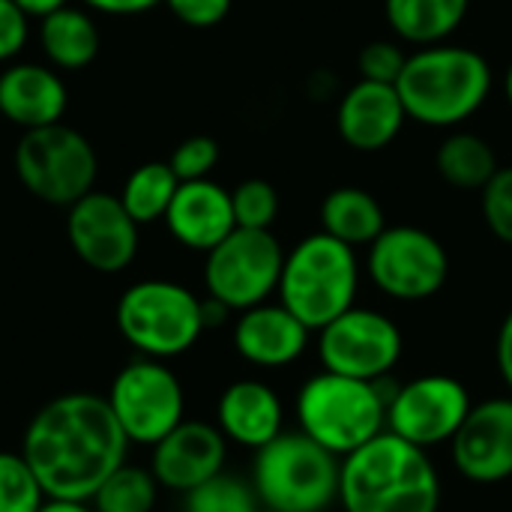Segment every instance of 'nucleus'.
<instances>
[{"instance_id":"nucleus-37","label":"nucleus","mask_w":512,"mask_h":512,"mask_svg":"<svg viewBox=\"0 0 512 512\" xmlns=\"http://www.w3.org/2000/svg\"><path fill=\"white\" fill-rule=\"evenodd\" d=\"M84 3L105 15H138V12H150L165 0H84Z\"/></svg>"},{"instance_id":"nucleus-7","label":"nucleus","mask_w":512,"mask_h":512,"mask_svg":"<svg viewBox=\"0 0 512 512\" xmlns=\"http://www.w3.org/2000/svg\"><path fill=\"white\" fill-rule=\"evenodd\" d=\"M117 330L150 360H174L195 348L204 333L201 297L180 282L144 279L123 291L117 300Z\"/></svg>"},{"instance_id":"nucleus-26","label":"nucleus","mask_w":512,"mask_h":512,"mask_svg":"<svg viewBox=\"0 0 512 512\" xmlns=\"http://www.w3.org/2000/svg\"><path fill=\"white\" fill-rule=\"evenodd\" d=\"M177 186L180 180L168 162H144L126 177L120 201L138 225H150V222L165 219L177 195Z\"/></svg>"},{"instance_id":"nucleus-13","label":"nucleus","mask_w":512,"mask_h":512,"mask_svg":"<svg viewBox=\"0 0 512 512\" xmlns=\"http://www.w3.org/2000/svg\"><path fill=\"white\" fill-rule=\"evenodd\" d=\"M471 408L474 399L459 378L441 372L420 375L393 387L387 402V432L429 453L456 438Z\"/></svg>"},{"instance_id":"nucleus-28","label":"nucleus","mask_w":512,"mask_h":512,"mask_svg":"<svg viewBox=\"0 0 512 512\" xmlns=\"http://www.w3.org/2000/svg\"><path fill=\"white\" fill-rule=\"evenodd\" d=\"M45 501L48 495L21 450H0V512H39Z\"/></svg>"},{"instance_id":"nucleus-40","label":"nucleus","mask_w":512,"mask_h":512,"mask_svg":"<svg viewBox=\"0 0 512 512\" xmlns=\"http://www.w3.org/2000/svg\"><path fill=\"white\" fill-rule=\"evenodd\" d=\"M504 96H507V102H510L512 108V63L507 66V72H504Z\"/></svg>"},{"instance_id":"nucleus-36","label":"nucleus","mask_w":512,"mask_h":512,"mask_svg":"<svg viewBox=\"0 0 512 512\" xmlns=\"http://www.w3.org/2000/svg\"><path fill=\"white\" fill-rule=\"evenodd\" d=\"M495 360H498V372L507 384L512 396V312L504 318L501 330H498V345H495Z\"/></svg>"},{"instance_id":"nucleus-32","label":"nucleus","mask_w":512,"mask_h":512,"mask_svg":"<svg viewBox=\"0 0 512 512\" xmlns=\"http://www.w3.org/2000/svg\"><path fill=\"white\" fill-rule=\"evenodd\" d=\"M216 162H219V144L210 135H192V138L180 141L168 159V165L174 168L180 183L207 180L210 171L216 168Z\"/></svg>"},{"instance_id":"nucleus-9","label":"nucleus","mask_w":512,"mask_h":512,"mask_svg":"<svg viewBox=\"0 0 512 512\" xmlns=\"http://www.w3.org/2000/svg\"><path fill=\"white\" fill-rule=\"evenodd\" d=\"M282 264L285 249L273 231L234 228L219 246L207 252V297L225 303L231 312H246L258 303H267L279 288Z\"/></svg>"},{"instance_id":"nucleus-15","label":"nucleus","mask_w":512,"mask_h":512,"mask_svg":"<svg viewBox=\"0 0 512 512\" xmlns=\"http://www.w3.org/2000/svg\"><path fill=\"white\" fill-rule=\"evenodd\" d=\"M453 468L477 483L495 486L512 477V396L477 402L450 441Z\"/></svg>"},{"instance_id":"nucleus-35","label":"nucleus","mask_w":512,"mask_h":512,"mask_svg":"<svg viewBox=\"0 0 512 512\" xmlns=\"http://www.w3.org/2000/svg\"><path fill=\"white\" fill-rule=\"evenodd\" d=\"M165 6L171 9V15L189 27H216L228 12H231V0H165Z\"/></svg>"},{"instance_id":"nucleus-23","label":"nucleus","mask_w":512,"mask_h":512,"mask_svg":"<svg viewBox=\"0 0 512 512\" xmlns=\"http://www.w3.org/2000/svg\"><path fill=\"white\" fill-rule=\"evenodd\" d=\"M387 228L378 198L360 186H339L321 201V231L360 249L372 246Z\"/></svg>"},{"instance_id":"nucleus-19","label":"nucleus","mask_w":512,"mask_h":512,"mask_svg":"<svg viewBox=\"0 0 512 512\" xmlns=\"http://www.w3.org/2000/svg\"><path fill=\"white\" fill-rule=\"evenodd\" d=\"M165 225L180 246L207 255L237 228L231 192L213 183L210 177L180 183L165 213Z\"/></svg>"},{"instance_id":"nucleus-4","label":"nucleus","mask_w":512,"mask_h":512,"mask_svg":"<svg viewBox=\"0 0 512 512\" xmlns=\"http://www.w3.org/2000/svg\"><path fill=\"white\" fill-rule=\"evenodd\" d=\"M384 381H360L336 372H318L297 390V426L315 444L345 459L387 432V402L393 390Z\"/></svg>"},{"instance_id":"nucleus-14","label":"nucleus","mask_w":512,"mask_h":512,"mask_svg":"<svg viewBox=\"0 0 512 512\" xmlns=\"http://www.w3.org/2000/svg\"><path fill=\"white\" fill-rule=\"evenodd\" d=\"M138 222L126 213L120 195L87 192L69 207L66 237L72 252L96 273H120L138 255Z\"/></svg>"},{"instance_id":"nucleus-25","label":"nucleus","mask_w":512,"mask_h":512,"mask_svg":"<svg viewBox=\"0 0 512 512\" xmlns=\"http://www.w3.org/2000/svg\"><path fill=\"white\" fill-rule=\"evenodd\" d=\"M435 168L453 189L480 192L501 165H498L495 147L483 135L456 129L441 141L435 153Z\"/></svg>"},{"instance_id":"nucleus-22","label":"nucleus","mask_w":512,"mask_h":512,"mask_svg":"<svg viewBox=\"0 0 512 512\" xmlns=\"http://www.w3.org/2000/svg\"><path fill=\"white\" fill-rule=\"evenodd\" d=\"M471 0H384V15L399 42L426 48L447 42L468 15Z\"/></svg>"},{"instance_id":"nucleus-41","label":"nucleus","mask_w":512,"mask_h":512,"mask_svg":"<svg viewBox=\"0 0 512 512\" xmlns=\"http://www.w3.org/2000/svg\"><path fill=\"white\" fill-rule=\"evenodd\" d=\"M258 512H279V510H267V507H261V510Z\"/></svg>"},{"instance_id":"nucleus-38","label":"nucleus","mask_w":512,"mask_h":512,"mask_svg":"<svg viewBox=\"0 0 512 512\" xmlns=\"http://www.w3.org/2000/svg\"><path fill=\"white\" fill-rule=\"evenodd\" d=\"M30 18H45V15H51L54 9H60V6H66L69 0H15Z\"/></svg>"},{"instance_id":"nucleus-24","label":"nucleus","mask_w":512,"mask_h":512,"mask_svg":"<svg viewBox=\"0 0 512 512\" xmlns=\"http://www.w3.org/2000/svg\"><path fill=\"white\" fill-rule=\"evenodd\" d=\"M39 42L48 63L57 69H84L99 54L96 21L69 3L39 18Z\"/></svg>"},{"instance_id":"nucleus-5","label":"nucleus","mask_w":512,"mask_h":512,"mask_svg":"<svg viewBox=\"0 0 512 512\" xmlns=\"http://www.w3.org/2000/svg\"><path fill=\"white\" fill-rule=\"evenodd\" d=\"M357 288V249L318 231L285 252L276 294L288 312H294L312 333H318L354 306Z\"/></svg>"},{"instance_id":"nucleus-31","label":"nucleus","mask_w":512,"mask_h":512,"mask_svg":"<svg viewBox=\"0 0 512 512\" xmlns=\"http://www.w3.org/2000/svg\"><path fill=\"white\" fill-rule=\"evenodd\" d=\"M480 207L489 231L501 243L512 246V165H501L480 189Z\"/></svg>"},{"instance_id":"nucleus-17","label":"nucleus","mask_w":512,"mask_h":512,"mask_svg":"<svg viewBox=\"0 0 512 512\" xmlns=\"http://www.w3.org/2000/svg\"><path fill=\"white\" fill-rule=\"evenodd\" d=\"M408 123V111L396 84L360 78L345 90L336 108V129L342 141L360 153L390 147Z\"/></svg>"},{"instance_id":"nucleus-6","label":"nucleus","mask_w":512,"mask_h":512,"mask_svg":"<svg viewBox=\"0 0 512 512\" xmlns=\"http://www.w3.org/2000/svg\"><path fill=\"white\" fill-rule=\"evenodd\" d=\"M339 474L342 459L297 429L255 450L252 489L267 510L327 512L339 504Z\"/></svg>"},{"instance_id":"nucleus-29","label":"nucleus","mask_w":512,"mask_h":512,"mask_svg":"<svg viewBox=\"0 0 512 512\" xmlns=\"http://www.w3.org/2000/svg\"><path fill=\"white\" fill-rule=\"evenodd\" d=\"M183 512H258L261 501L252 489V483L231 477V474H219L213 480H207L204 486L192 489L183 495Z\"/></svg>"},{"instance_id":"nucleus-34","label":"nucleus","mask_w":512,"mask_h":512,"mask_svg":"<svg viewBox=\"0 0 512 512\" xmlns=\"http://www.w3.org/2000/svg\"><path fill=\"white\" fill-rule=\"evenodd\" d=\"M30 15L15 0H0V63L12 60L30 33Z\"/></svg>"},{"instance_id":"nucleus-27","label":"nucleus","mask_w":512,"mask_h":512,"mask_svg":"<svg viewBox=\"0 0 512 512\" xmlns=\"http://www.w3.org/2000/svg\"><path fill=\"white\" fill-rule=\"evenodd\" d=\"M159 489L162 486L156 483L150 468L123 462L102 480L90 504L96 512H153Z\"/></svg>"},{"instance_id":"nucleus-20","label":"nucleus","mask_w":512,"mask_h":512,"mask_svg":"<svg viewBox=\"0 0 512 512\" xmlns=\"http://www.w3.org/2000/svg\"><path fill=\"white\" fill-rule=\"evenodd\" d=\"M216 426L228 444L261 450L285 432V405L264 381H234L216 402Z\"/></svg>"},{"instance_id":"nucleus-12","label":"nucleus","mask_w":512,"mask_h":512,"mask_svg":"<svg viewBox=\"0 0 512 512\" xmlns=\"http://www.w3.org/2000/svg\"><path fill=\"white\" fill-rule=\"evenodd\" d=\"M405 339L396 321L378 309L351 306L318 330V357L327 372L384 381L402 360Z\"/></svg>"},{"instance_id":"nucleus-18","label":"nucleus","mask_w":512,"mask_h":512,"mask_svg":"<svg viewBox=\"0 0 512 512\" xmlns=\"http://www.w3.org/2000/svg\"><path fill=\"white\" fill-rule=\"evenodd\" d=\"M312 330L282 303H258L237 315L234 351L258 369H285L309 348Z\"/></svg>"},{"instance_id":"nucleus-10","label":"nucleus","mask_w":512,"mask_h":512,"mask_svg":"<svg viewBox=\"0 0 512 512\" xmlns=\"http://www.w3.org/2000/svg\"><path fill=\"white\" fill-rule=\"evenodd\" d=\"M108 405L129 444L153 447L186 420V393L165 360L126 363L108 390Z\"/></svg>"},{"instance_id":"nucleus-21","label":"nucleus","mask_w":512,"mask_h":512,"mask_svg":"<svg viewBox=\"0 0 512 512\" xmlns=\"http://www.w3.org/2000/svg\"><path fill=\"white\" fill-rule=\"evenodd\" d=\"M66 84L42 63H12L0 72V117L18 129H42L63 123Z\"/></svg>"},{"instance_id":"nucleus-30","label":"nucleus","mask_w":512,"mask_h":512,"mask_svg":"<svg viewBox=\"0 0 512 512\" xmlns=\"http://www.w3.org/2000/svg\"><path fill=\"white\" fill-rule=\"evenodd\" d=\"M231 207H234L237 228L270 231V225L279 216V192L273 189V183L252 177L243 180L237 189H231Z\"/></svg>"},{"instance_id":"nucleus-39","label":"nucleus","mask_w":512,"mask_h":512,"mask_svg":"<svg viewBox=\"0 0 512 512\" xmlns=\"http://www.w3.org/2000/svg\"><path fill=\"white\" fill-rule=\"evenodd\" d=\"M39 512H96L90 501H63V498H48Z\"/></svg>"},{"instance_id":"nucleus-16","label":"nucleus","mask_w":512,"mask_h":512,"mask_svg":"<svg viewBox=\"0 0 512 512\" xmlns=\"http://www.w3.org/2000/svg\"><path fill=\"white\" fill-rule=\"evenodd\" d=\"M228 441L216 423L183 420L150 447V471L168 492H192L225 471Z\"/></svg>"},{"instance_id":"nucleus-1","label":"nucleus","mask_w":512,"mask_h":512,"mask_svg":"<svg viewBox=\"0 0 512 512\" xmlns=\"http://www.w3.org/2000/svg\"><path fill=\"white\" fill-rule=\"evenodd\" d=\"M129 438L96 393H63L45 402L24 429L21 456L48 498L90 501L102 480L126 462Z\"/></svg>"},{"instance_id":"nucleus-33","label":"nucleus","mask_w":512,"mask_h":512,"mask_svg":"<svg viewBox=\"0 0 512 512\" xmlns=\"http://www.w3.org/2000/svg\"><path fill=\"white\" fill-rule=\"evenodd\" d=\"M408 54L402 51L399 42L390 39H378L369 42L360 54H357V72L366 81H381V84H396L402 69H405Z\"/></svg>"},{"instance_id":"nucleus-8","label":"nucleus","mask_w":512,"mask_h":512,"mask_svg":"<svg viewBox=\"0 0 512 512\" xmlns=\"http://www.w3.org/2000/svg\"><path fill=\"white\" fill-rule=\"evenodd\" d=\"M15 174L33 198L54 207H72L93 192L99 159L78 129L54 123L21 135L15 147Z\"/></svg>"},{"instance_id":"nucleus-11","label":"nucleus","mask_w":512,"mask_h":512,"mask_svg":"<svg viewBox=\"0 0 512 512\" xmlns=\"http://www.w3.org/2000/svg\"><path fill=\"white\" fill-rule=\"evenodd\" d=\"M369 279L375 288L399 303H420L435 297L450 276V255L444 243L417 225H393L369 246Z\"/></svg>"},{"instance_id":"nucleus-2","label":"nucleus","mask_w":512,"mask_h":512,"mask_svg":"<svg viewBox=\"0 0 512 512\" xmlns=\"http://www.w3.org/2000/svg\"><path fill=\"white\" fill-rule=\"evenodd\" d=\"M339 504L345 512H438L441 477L426 450L381 432L342 459Z\"/></svg>"},{"instance_id":"nucleus-3","label":"nucleus","mask_w":512,"mask_h":512,"mask_svg":"<svg viewBox=\"0 0 512 512\" xmlns=\"http://www.w3.org/2000/svg\"><path fill=\"white\" fill-rule=\"evenodd\" d=\"M492 84V66L480 51L438 42L408 54L396 90L408 120L429 129H456L486 105Z\"/></svg>"}]
</instances>
